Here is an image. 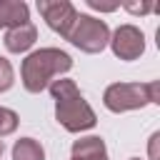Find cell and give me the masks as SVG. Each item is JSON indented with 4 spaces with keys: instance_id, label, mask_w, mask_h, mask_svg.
I'll return each instance as SVG.
<instances>
[{
    "instance_id": "cell-5",
    "label": "cell",
    "mask_w": 160,
    "mask_h": 160,
    "mask_svg": "<svg viewBox=\"0 0 160 160\" xmlns=\"http://www.w3.org/2000/svg\"><path fill=\"white\" fill-rule=\"evenodd\" d=\"M38 10L45 18L48 28L55 30L58 35H62V38H68V32L72 30V25L80 15L75 10V5L68 2V0H38Z\"/></svg>"
},
{
    "instance_id": "cell-17",
    "label": "cell",
    "mask_w": 160,
    "mask_h": 160,
    "mask_svg": "<svg viewBox=\"0 0 160 160\" xmlns=\"http://www.w3.org/2000/svg\"><path fill=\"white\" fill-rule=\"evenodd\" d=\"M130 160H140V158H130Z\"/></svg>"
},
{
    "instance_id": "cell-1",
    "label": "cell",
    "mask_w": 160,
    "mask_h": 160,
    "mask_svg": "<svg viewBox=\"0 0 160 160\" xmlns=\"http://www.w3.org/2000/svg\"><path fill=\"white\" fill-rule=\"evenodd\" d=\"M48 88H50V95L55 98V118L68 132H82L95 128L98 118L72 80L60 78V80H52Z\"/></svg>"
},
{
    "instance_id": "cell-4",
    "label": "cell",
    "mask_w": 160,
    "mask_h": 160,
    "mask_svg": "<svg viewBox=\"0 0 160 160\" xmlns=\"http://www.w3.org/2000/svg\"><path fill=\"white\" fill-rule=\"evenodd\" d=\"M65 40H70L78 50L95 55V52H102L108 48L110 28H108L105 20H98L92 15H78V20H75V25H72V30L68 32Z\"/></svg>"
},
{
    "instance_id": "cell-8",
    "label": "cell",
    "mask_w": 160,
    "mask_h": 160,
    "mask_svg": "<svg viewBox=\"0 0 160 160\" xmlns=\"http://www.w3.org/2000/svg\"><path fill=\"white\" fill-rule=\"evenodd\" d=\"M30 22V8L22 0H0V28H18Z\"/></svg>"
},
{
    "instance_id": "cell-13",
    "label": "cell",
    "mask_w": 160,
    "mask_h": 160,
    "mask_svg": "<svg viewBox=\"0 0 160 160\" xmlns=\"http://www.w3.org/2000/svg\"><path fill=\"white\" fill-rule=\"evenodd\" d=\"M125 8H128L130 12H140V15H145V12H150L155 5H150V2H140V5H138V2H125Z\"/></svg>"
},
{
    "instance_id": "cell-9",
    "label": "cell",
    "mask_w": 160,
    "mask_h": 160,
    "mask_svg": "<svg viewBox=\"0 0 160 160\" xmlns=\"http://www.w3.org/2000/svg\"><path fill=\"white\" fill-rule=\"evenodd\" d=\"M72 160H108V150L102 138L90 135L72 142Z\"/></svg>"
},
{
    "instance_id": "cell-11",
    "label": "cell",
    "mask_w": 160,
    "mask_h": 160,
    "mask_svg": "<svg viewBox=\"0 0 160 160\" xmlns=\"http://www.w3.org/2000/svg\"><path fill=\"white\" fill-rule=\"evenodd\" d=\"M18 122H20V118H18V112H15V110L0 108V138L12 135V132L18 130Z\"/></svg>"
},
{
    "instance_id": "cell-3",
    "label": "cell",
    "mask_w": 160,
    "mask_h": 160,
    "mask_svg": "<svg viewBox=\"0 0 160 160\" xmlns=\"http://www.w3.org/2000/svg\"><path fill=\"white\" fill-rule=\"evenodd\" d=\"M102 102L112 112L138 110L150 102H160V82H112L105 88Z\"/></svg>"
},
{
    "instance_id": "cell-14",
    "label": "cell",
    "mask_w": 160,
    "mask_h": 160,
    "mask_svg": "<svg viewBox=\"0 0 160 160\" xmlns=\"http://www.w3.org/2000/svg\"><path fill=\"white\" fill-rule=\"evenodd\" d=\"M88 5L92 8V10H105V12H110V10H115L118 5L112 2V5H105V2H98V0H88Z\"/></svg>"
},
{
    "instance_id": "cell-7",
    "label": "cell",
    "mask_w": 160,
    "mask_h": 160,
    "mask_svg": "<svg viewBox=\"0 0 160 160\" xmlns=\"http://www.w3.org/2000/svg\"><path fill=\"white\" fill-rule=\"evenodd\" d=\"M35 40H38V28L32 22H22L5 32V48L10 52H25L35 45Z\"/></svg>"
},
{
    "instance_id": "cell-10",
    "label": "cell",
    "mask_w": 160,
    "mask_h": 160,
    "mask_svg": "<svg viewBox=\"0 0 160 160\" xmlns=\"http://www.w3.org/2000/svg\"><path fill=\"white\" fill-rule=\"evenodd\" d=\"M12 160H45V150L32 138H20L12 145Z\"/></svg>"
},
{
    "instance_id": "cell-6",
    "label": "cell",
    "mask_w": 160,
    "mask_h": 160,
    "mask_svg": "<svg viewBox=\"0 0 160 160\" xmlns=\"http://www.w3.org/2000/svg\"><path fill=\"white\" fill-rule=\"evenodd\" d=\"M108 45L112 48L115 58H120V60H138L145 52V35L135 25H120L110 35Z\"/></svg>"
},
{
    "instance_id": "cell-15",
    "label": "cell",
    "mask_w": 160,
    "mask_h": 160,
    "mask_svg": "<svg viewBox=\"0 0 160 160\" xmlns=\"http://www.w3.org/2000/svg\"><path fill=\"white\" fill-rule=\"evenodd\" d=\"M158 140H160V132H152V138H150V160H158Z\"/></svg>"
},
{
    "instance_id": "cell-16",
    "label": "cell",
    "mask_w": 160,
    "mask_h": 160,
    "mask_svg": "<svg viewBox=\"0 0 160 160\" xmlns=\"http://www.w3.org/2000/svg\"><path fill=\"white\" fill-rule=\"evenodd\" d=\"M0 160H2V140H0Z\"/></svg>"
},
{
    "instance_id": "cell-2",
    "label": "cell",
    "mask_w": 160,
    "mask_h": 160,
    "mask_svg": "<svg viewBox=\"0 0 160 160\" xmlns=\"http://www.w3.org/2000/svg\"><path fill=\"white\" fill-rule=\"evenodd\" d=\"M72 68V58L65 52V50H58V48H40L35 52H30L25 60H22V68H20V78H22V85L28 92H42L52 78L68 72Z\"/></svg>"
},
{
    "instance_id": "cell-12",
    "label": "cell",
    "mask_w": 160,
    "mask_h": 160,
    "mask_svg": "<svg viewBox=\"0 0 160 160\" xmlns=\"http://www.w3.org/2000/svg\"><path fill=\"white\" fill-rule=\"evenodd\" d=\"M15 82V72H12V65L8 58H0V92L10 90Z\"/></svg>"
}]
</instances>
